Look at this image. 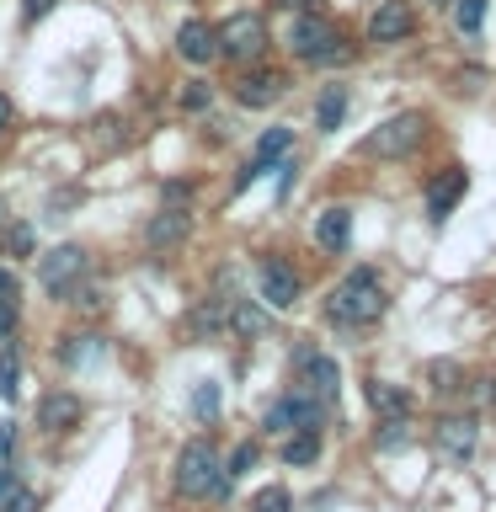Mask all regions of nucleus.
Wrapping results in <instances>:
<instances>
[{
	"instance_id": "obj_25",
	"label": "nucleus",
	"mask_w": 496,
	"mask_h": 512,
	"mask_svg": "<svg viewBox=\"0 0 496 512\" xmlns=\"http://www.w3.org/2000/svg\"><path fill=\"white\" fill-rule=\"evenodd\" d=\"M219 326H224V304L219 299H208V304L192 310V331H198V336H214Z\"/></svg>"
},
{
	"instance_id": "obj_39",
	"label": "nucleus",
	"mask_w": 496,
	"mask_h": 512,
	"mask_svg": "<svg viewBox=\"0 0 496 512\" xmlns=\"http://www.w3.org/2000/svg\"><path fill=\"white\" fill-rule=\"evenodd\" d=\"M48 6H54V0H27V16H43Z\"/></svg>"
},
{
	"instance_id": "obj_10",
	"label": "nucleus",
	"mask_w": 496,
	"mask_h": 512,
	"mask_svg": "<svg viewBox=\"0 0 496 512\" xmlns=\"http://www.w3.org/2000/svg\"><path fill=\"white\" fill-rule=\"evenodd\" d=\"M283 91H288V80L278 70H246L235 80V102L240 107H272Z\"/></svg>"
},
{
	"instance_id": "obj_26",
	"label": "nucleus",
	"mask_w": 496,
	"mask_h": 512,
	"mask_svg": "<svg viewBox=\"0 0 496 512\" xmlns=\"http://www.w3.org/2000/svg\"><path fill=\"white\" fill-rule=\"evenodd\" d=\"M251 464H256V443H240L235 454H230V464H224V470H219V475H224V486H235V480L246 475Z\"/></svg>"
},
{
	"instance_id": "obj_27",
	"label": "nucleus",
	"mask_w": 496,
	"mask_h": 512,
	"mask_svg": "<svg viewBox=\"0 0 496 512\" xmlns=\"http://www.w3.org/2000/svg\"><path fill=\"white\" fill-rule=\"evenodd\" d=\"M480 22H486V0H459L454 6V27L459 32H480Z\"/></svg>"
},
{
	"instance_id": "obj_24",
	"label": "nucleus",
	"mask_w": 496,
	"mask_h": 512,
	"mask_svg": "<svg viewBox=\"0 0 496 512\" xmlns=\"http://www.w3.org/2000/svg\"><path fill=\"white\" fill-rule=\"evenodd\" d=\"M192 416H198V422H214V416H219V384L214 379L198 384V395H192Z\"/></svg>"
},
{
	"instance_id": "obj_32",
	"label": "nucleus",
	"mask_w": 496,
	"mask_h": 512,
	"mask_svg": "<svg viewBox=\"0 0 496 512\" xmlns=\"http://www.w3.org/2000/svg\"><path fill=\"white\" fill-rule=\"evenodd\" d=\"M96 347H102V342H96V336H75V342L64 347V363H86V358H91Z\"/></svg>"
},
{
	"instance_id": "obj_19",
	"label": "nucleus",
	"mask_w": 496,
	"mask_h": 512,
	"mask_svg": "<svg viewBox=\"0 0 496 512\" xmlns=\"http://www.w3.org/2000/svg\"><path fill=\"white\" fill-rule=\"evenodd\" d=\"M342 118H347V86H326L315 102V128L331 134V128H342Z\"/></svg>"
},
{
	"instance_id": "obj_20",
	"label": "nucleus",
	"mask_w": 496,
	"mask_h": 512,
	"mask_svg": "<svg viewBox=\"0 0 496 512\" xmlns=\"http://www.w3.org/2000/svg\"><path fill=\"white\" fill-rule=\"evenodd\" d=\"M288 144H294V134H288V128H267L262 134V144H256V166H272V160H283L288 155Z\"/></svg>"
},
{
	"instance_id": "obj_41",
	"label": "nucleus",
	"mask_w": 496,
	"mask_h": 512,
	"mask_svg": "<svg viewBox=\"0 0 496 512\" xmlns=\"http://www.w3.org/2000/svg\"><path fill=\"white\" fill-rule=\"evenodd\" d=\"M6 123H11V102L0 96V128H6Z\"/></svg>"
},
{
	"instance_id": "obj_28",
	"label": "nucleus",
	"mask_w": 496,
	"mask_h": 512,
	"mask_svg": "<svg viewBox=\"0 0 496 512\" xmlns=\"http://www.w3.org/2000/svg\"><path fill=\"white\" fill-rule=\"evenodd\" d=\"M406 443H411L406 416H390V422H384V432H379V448H384V454H395V448H406Z\"/></svg>"
},
{
	"instance_id": "obj_34",
	"label": "nucleus",
	"mask_w": 496,
	"mask_h": 512,
	"mask_svg": "<svg viewBox=\"0 0 496 512\" xmlns=\"http://www.w3.org/2000/svg\"><path fill=\"white\" fill-rule=\"evenodd\" d=\"M16 491H22V480H16V470L6 464V470H0V507H6V502H11Z\"/></svg>"
},
{
	"instance_id": "obj_42",
	"label": "nucleus",
	"mask_w": 496,
	"mask_h": 512,
	"mask_svg": "<svg viewBox=\"0 0 496 512\" xmlns=\"http://www.w3.org/2000/svg\"><path fill=\"white\" fill-rule=\"evenodd\" d=\"M0 224H6V198H0Z\"/></svg>"
},
{
	"instance_id": "obj_12",
	"label": "nucleus",
	"mask_w": 496,
	"mask_h": 512,
	"mask_svg": "<svg viewBox=\"0 0 496 512\" xmlns=\"http://www.w3.org/2000/svg\"><path fill=\"white\" fill-rule=\"evenodd\" d=\"M80 416H86V406H80L70 390H54V395L38 400V427L43 432H70V427H80Z\"/></svg>"
},
{
	"instance_id": "obj_11",
	"label": "nucleus",
	"mask_w": 496,
	"mask_h": 512,
	"mask_svg": "<svg viewBox=\"0 0 496 512\" xmlns=\"http://www.w3.org/2000/svg\"><path fill=\"white\" fill-rule=\"evenodd\" d=\"M464 187H470V176H464V166H448V171H438L427 182V214L432 219H448L454 214V203L464 198Z\"/></svg>"
},
{
	"instance_id": "obj_29",
	"label": "nucleus",
	"mask_w": 496,
	"mask_h": 512,
	"mask_svg": "<svg viewBox=\"0 0 496 512\" xmlns=\"http://www.w3.org/2000/svg\"><path fill=\"white\" fill-rule=\"evenodd\" d=\"M294 507V496H288L283 486H267V491H256V502H251V512H288Z\"/></svg>"
},
{
	"instance_id": "obj_30",
	"label": "nucleus",
	"mask_w": 496,
	"mask_h": 512,
	"mask_svg": "<svg viewBox=\"0 0 496 512\" xmlns=\"http://www.w3.org/2000/svg\"><path fill=\"white\" fill-rule=\"evenodd\" d=\"M208 102H214V86H208V80H187L182 86V107L187 112H203Z\"/></svg>"
},
{
	"instance_id": "obj_35",
	"label": "nucleus",
	"mask_w": 496,
	"mask_h": 512,
	"mask_svg": "<svg viewBox=\"0 0 496 512\" xmlns=\"http://www.w3.org/2000/svg\"><path fill=\"white\" fill-rule=\"evenodd\" d=\"M11 331H16V304H11V299H0V342H6Z\"/></svg>"
},
{
	"instance_id": "obj_6",
	"label": "nucleus",
	"mask_w": 496,
	"mask_h": 512,
	"mask_svg": "<svg viewBox=\"0 0 496 512\" xmlns=\"http://www.w3.org/2000/svg\"><path fill=\"white\" fill-rule=\"evenodd\" d=\"M80 272H86V251H80V246H54V251H48L43 262H38V278H43L48 294H64V288H75Z\"/></svg>"
},
{
	"instance_id": "obj_15",
	"label": "nucleus",
	"mask_w": 496,
	"mask_h": 512,
	"mask_svg": "<svg viewBox=\"0 0 496 512\" xmlns=\"http://www.w3.org/2000/svg\"><path fill=\"white\" fill-rule=\"evenodd\" d=\"M187 230H192V219H187V208H160V214L144 224V240L150 246H176V240H187Z\"/></svg>"
},
{
	"instance_id": "obj_33",
	"label": "nucleus",
	"mask_w": 496,
	"mask_h": 512,
	"mask_svg": "<svg viewBox=\"0 0 496 512\" xmlns=\"http://www.w3.org/2000/svg\"><path fill=\"white\" fill-rule=\"evenodd\" d=\"M38 507H43V502H38V496H32V491L22 486V491H16V496H11V502L0 507V512H38Z\"/></svg>"
},
{
	"instance_id": "obj_16",
	"label": "nucleus",
	"mask_w": 496,
	"mask_h": 512,
	"mask_svg": "<svg viewBox=\"0 0 496 512\" xmlns=\"http://www.w3.org/2000/svg\"><path fill=\"white\" fill-rule=\"evenodd\" d=\"M224 326H230L235 336H246V342H256V336H267L272 315L262 310V304H251V299H235L230 310H224Z\"/></svg>"
},
{
	"instance_id": "obj_37",
	"label": "nucleus",
	"mask_w": 496,
	"mask_h": 512,
	"mask_svg": "<svg viewBox=\"0 0 496 512\" xmlns=\"http://www.w3.org/2000/svg\"><path fill=\"white\" fill-rule=\"evenodd\" d=\"M11 448H16V427H0V470L11 464Z\"/></svg>"
},
{
	"instance_id": "obj_22",
	"label": "nucleus",
	"mask_w": 496,
	"mask_h": 512,
	"mask_svg": "<svg viewBox=\"0 0 496 512\" xmlns=\"http://www.w3.org/2000/svg\"><path fill=\"white\" fill-rule=\"evenodd\" d=\"M283 459L288 464H315L320 459V432H294V438L283 443Z\"/></svg>"
},
{
	"instance_id": "obj_21",
	"label": "nucleus",
	"mask_w": 496,
	"mask_h": 512,
	"mask_svg": "<svg viewBox=\"0 0 496 512\" xmlns=\"http://www.w3.org/2000/svg\"><path fill=\"white\" fill-rule=\"evenodd\" d=\"M16 390H22V352H16V347H0V395L16 400Z\"/></svg>"
},
{
	"instance_id": "obj_3",
	"label": "nucleus",
	"mask_w": 496,
	"mask_h": 512,
	"mask_svg": "<svg viewBox=\"0 0 496 512\" xmlns=\"http://www.w3.org/2000/svg\"><path fill=\"white\" fill-rule=\"evenodd\" d=\"M224 464L214 454V443L198 438L182 448V459H176V486H182V496H230V486H224Z\"/></svg>"
},
{
	"instance_id": "obj_23",
	"label": "nucleus",
	"mask_w": 496,
	"mask_h": 512,
	"mask_svg": "<svg viewBox=\"0 0 496 512\" xmlns=\"http://www.w3.org/2000/svg\"><path fill=\"white\" fill-rule=\"evenodd\" d=\"M427 379H432V395H454L459 384H464V374H459V363H448V358H438L427 368Z\"/></svg>"
},
{
	"instance_id": "obj_17",
	"label": "nucleus",
	"mask_w": 496,
	"mask_h": 512,
	"mask_svg": "<svg viewBox=\"0 0 496 512\" xmlns=\"http://www.w3.org/2000/svg\"><path fill=\"white\" fill-rule=\"evenodd\" d=\"M368 406L390 422V416H411V395L400 390V384H390V379H374L368 384Z\"/></svg>"
},
{
	"instance_id": "obj_9",
	"label": "nucleus",
	"mask_w": 496,
	"mask_h": 512,
	"mask_svg": "<svg viewBox=\"0 0 496 512\" xmlns=\"http://www.w3.org/2000/svg\"><path fill=\"white\" fill-rule=\"evenodd\" d=\"M411 27H416V16L406 0H379L374 16H368V38L374 43H400V38H411Z\"/></svg>"
},
{
	"instance_id": "obj_38",
	"label": "nucleus",
	"mask_w": 496,
	"mask_h": 512,
	"mask_svg": "<svg viewBox=\"0 0 496 512\" xmlns=\"http://www.w3.org/2000/svg\"><path fill=\"white\" fill-rule=\"evenodd\" d=\"M80 310H102V288H80Z\"/></svg>"
},
{
	"instance_id": "obj_14",
	"label": "nucleus",
	"mask_w": 496,
	"mask_h": 512,
	"mask_svg": "<svg viewBox=\"0 0 496 512\" xmlns=\"http://www.w3.org/2000/svg\"><path fill=\"white\" fill-rule=\"evenodd\" d=\"M304 390H310L315 400H336V390H342V374H336L331 358H320V352H304Z\"/></svg>"
},
{
	"instance_id": "obj_8",
	"label": "nucleus",
	"mask_w": 496,
	"mask_h": 512,
	"mask_svg": "<svg viewBox=\"0 0 496 512\" xmlns=\"http://www.w3.org/2000/svg\"><path fill=\"white\" fill-rule=\"evenodd\" d=\"M432 443H438V454L443 459H470L475 454V443H480V427H475V416H443L438 432H432Z\"/></svg>"
},
{
	"instance_id": "obj_31",
	"label": "nucleus",
	"mask_w": 496,
	"mask_h": 512,
	"mask_svg": "<svg viewBox=\"0 0 496 512\" xmlns=\"http://www.w3.org/2000/svg\"><path fill=\"white\" fill-rule=\"evenodd\" d=\"M0 246L11 256H27L32 251V224H6V235H0Z\"/></svg>"
},
{
	"instance_id": "obj_4",
	"label": "nucleus",
	"mask_w": 496,
	"mask_h": 512,
	"mask_svg": "<svg viewBox=\"0 0 496 512\" xmlns=\"http://www.w3.org/2000/svg\"><path fill=\"white\" fill-rule=\"evenodd\" d=\"M214 38H219V54L235 64H256L267 54V22L256 11H235L224 27H214Z\"/></svg>"
},
{
	"instance_id": "obj_13",
	"label": "nucleus",
	"mask_w": 496,
	"mask_h": 512,
	"mask_svg": "<svg viewBox=\"0 0 496 512\" xmlns=\"http://www.w3.org/2000/svg\"><path fill=\"white\" fill-rule=\"evenodd\" d=\"M176 54H182L187 64H208V59H219V38H214V27H208V22H182V27H176Z\"/></svg>"
},
{
	"instance_id": "obj_40",
	"label": "nucleus",
	"mask_w": 496,
	"mask_h": 512,
	"mask_svg": "<svg viewBox=\"0 0 496 512\" xmlns=\"http://www.w3.org/2000/svg\"><path fill=\"white\" fill-rule=\"evenodd\" d=\"M278 6H288V11H310L315 0H278Z\"/></svg>"
},
{
	"instance_id": "obj_36",
	"label": "nucleus",
	"mask_w": 496,
	"mask_h": 512,
	"mask_svg": "<svg viewBox=\"0 0 496 512\" xmlns=\"http://www.w3.org/2000/svg\"><path fill=\"white\" fill-rule=\"evenodd\" d=\"M0 299H22V288H16V272H6V267H0Z\"/></svg>"
},
{
	"instance_id": "obj_43",
	"label": "nucleus",
	"mask_w": 496,
	"mask_h": 512,
	"mask_svg": "<svg viewBox=\"0 0 496 512\" xmlns=\"http://www.w3.org/2000/svg\"><path fill=\"white\" fill-rule=\"evenodd\" d=\"M432 6H443V0H432Z\"/></svg>"
},
{
	"instance_id": "obj_1",
	"label": "nucleus",
	"mask_w": 496,
	"mask_h": 512,
	"mask_svg": "<svg viewBox=\"0 0 496 512\" xmlns=\"http://www.w3.org/2000/svg\"><path fill=\"white\" fill-rule=\"evenodd\" d=\"M326 315L336 320V326H374V320L384 315V288L368 267L347 272L342 283H336V294L326 299Z\"/></svg>"
},
{
	"instance_id": "obj_7",
	"label": "nucleus",
	"mask_w": 496,
	"mask_h": 512,
	"mask_svg": "<svg viewBox=\"0 0 496 512\" xmlns=\"http://www.w3.org/2000/svg\"><path fill=\"white\" fill-rule=\"evenodd\" d=\"M256 283H262V304H267V310H294V304H299V272L288 262H262Z\"/></svg>"
},
{
	"instance_id": "obj_5",
	"label": "nucleus",
	"mask_w": 496,
	"mask_h": 512,
	"mask_svg": "<svg viewBox=\"0 0 496 512\" xmlns=\"http://www.w3.org/2000/svg\"><path fill=\"white\" fill-rule=\"evenodd\" d=\"M422 134H427V118H422V112H395L390 123H379L374 134L363 139V150L379 155V160H400V155H411L416 144H422Z\"/></svg>"
},
{
	"instance_id": "obj_2",
	"label": "nucleus",
	"mask_w": 496,
	"mask_h": 512,
	"mask_svg": "<svg viewBox=\"0 0 496 512\" xmlns=\"http://www.w3.org/2000/svg\"><path fill=\"white\" fill-rule=\"evenodd\" d=\"M288 48H294L304 64H347L352 59L347 38L326 22V16H315V11L294 16V27H288Z\"/></svg>"
},
{
	"instance_id": "obj_18",
	"label": "nucleus",
	"mask_w": 496,
	"mask_h": 512,
	"mask_svg": "<svg viewBox=\"0 0 496 512\" xmlns=\"http://www.w3.org/2000/svg\"><path fill=\"white\" fill-rule=\"evenodd\" d=\"M347 235H352V214H347V208H326V214L315 219L320 251H342V246H347Z\"/></svg>"
}]
</instances>
